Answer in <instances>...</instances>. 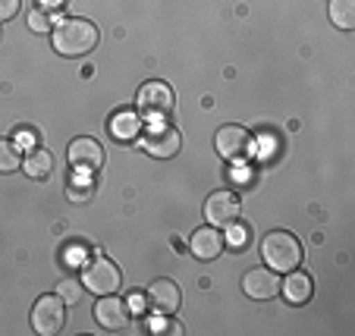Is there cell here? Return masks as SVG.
<instances>
[{
	"mask_svg": "<svg viewBox=\"0 0 355 336\" xmlns=\"http://www.w3.org/2000/svg\"><path fill=\"white\" fill-rule=\"evenodd\" d=\"M0 38H3V28H0Z\"/></svg>",
	"mask_w": 355,
	"mask_h": 336,
	"instance_id": "484cf974",
	"label": "cell"
},
{
	"mask_svg": "<svg viewBox=\"0 0 355 336\" xmlns=\"http://www.w3.org/2000/svg\"><path fill=\"white\" fill-rule=\"evenodd\" d=\"M261 255L270 270L277 274H289L302 264V242L286 229H274L261 239Z\"/></svg>",
	"mask_w": 355,
	"mask_h": 336,
	"instance_id": "7a4b0ae2",
	"label": "cell"
},
{
	"mask_svg": "<svg viewBox=\"0 0 355 336\" xmlns=\"http://www.w3.org/2000/svg\"><path fill=\"white\" fill-rule=\"evenodd\" d=\"M148 308L155 311V315H164V317H170L176 308L182 305V292H180V286H176L173 280H155L151 286H148Z\"/></svg>",
	"mask_w": 355,
	"mask_h": 336,
	"instance_id": "30bf717a",
	"label": "cell"
},
{
	"mask_svg": "<svg viewBox=\"0 0 355 336\" xmlns=\"http://www.w3.org/2000/svg\"><path fill=\"white\" fill-rule=\"evenodd\" d=\"M98 47V26L82 16H69V19L54 26V51L63 57H85Z\"/></svg>",
	"mask_w": 355,
	"mask_h": 336,
	"instance_id": "6da1fadb",
	"label": "cell"
},
{
	"mask_svg": "<svg viewBox=\"0 0 355 336\" xmlns=\"http://www.w3.org/2000/svg\"><path fill=\"white\" fill-rule=\"evenodd\" d=\"M82 290H85V286H79V280H60L57 296H60L67 305H79L82 302Z\"/></svg>",
	"mask_w": 355,
	"mask_h": 336,
	"instance_id": "ffe728a7",
	"label": "cell"
},
{
	"mask_svg": "<svg viewBox=\"0 0 355 336\" xmlns=\"http://www.w3.org/2000/svg\"><path fill=\"white\" fill-rule=\"evenodd\" d=\"M94 321L104 330H123L129 324V308L123 299H116L114 292L110 296H101V302L94 305Z\"/></svg>",
	"mask_w": 355,
	"mask_h": 336,
	"instance_id": "7c38bea8",
	"label": "cell"
},
{
	"mask_svg": "<svg viewBox=\"0 0 355 336\" xmlns=\"http://www.w3.org/2000/svg\"><path fill=\"white\" fill-rule=\"evenodd\" d=\"M330 22L343 32L355 28V0H330Z\"/></svg>",
	"mask_w": 355,
	"mask_h": 336,
	"instance_id": "ac0fdd59",
	"label": "cell"
},
{
	"mask_svg": "<svg viewBox=\"0 0 355 336\" xmlns=\"http://www.w3.org/2000/svg\"><path fill=\"white\" fill-rule=\"evenodd\" d=\"M242 292L255 302H268V299L280 296V274L270 267H252L242 276Z\"/></svg>",
	"mask_w": 355,
	"mask_h": 336,
	"instance_id": "ba28073f",
	"label": "cell"
},
{
	"mask_svg": "<svg viewBox=\"0 0 355 336\" xmlns=\"http://www.w3.org/2000/svg\"><path fill=\"white\" fill-rule=\"evenodd\" d=\"M67 195H69V202H92V195H94V179H92V173L88 170H73V179H69V186H67Z\"/></svg>",
	"mask_w": 355,
	"mask_h": 336,
	"instance_id": "e0dca14e",
	"label": "cell"
},
{
	"mask_svg": "<svg viewBox=\"0 0 355 336\" xmlns=\"http://www.w3.org/2000/svg\"><path fill=\"white\" fill-rule=\"evenodd\" d=\"M28 26H32L35 32H47V28H51V13L41 10V7H35L32 13H28Z\"/></svg>",
	"mask_w": 355,
	"mask_h": 336,
	"instance_id": "44dd1931",
	"label": "cell"
},
{
	"mask_svg": "<svg viewBox=\"0 0 355 336\" xmlns=\"http://www.w3.org/2000/svg\"><path fill=\"white\" fill-rule=\"evenodd\" d=\"M22 170H26L28 179H47V176L54 173V154H51V151H44L38 145V148H32L26 154V161H22Z\"/></svg>",
	"mask_w": 355,
	"mask_h": 336,
	"instance_id": "9a60e30c",
	"label": "cell"
},
{
	"mask_svg": "<svg viewBox=\"0 0 355 336\" xmlns=\"http://www.w3.org/2000/svg\"><path fill=\"white\" fill-rule=\"evenodd\" d=\"M283 296H286L289 305H305L311 299V292H315V283H311V276L305 274V270H289V276L280 283Z\"/></svg>",
	"mask_w": 355,
	"mask_h": 336,
	"instance_id": "5bb4252c",
	"label": "cell"
},
{
	"mask_svg": "<svg viewBox=\"0 0 355 336\" xmlns=\"http://www.w3.org/2000/svg\"><path fill=\"white\" fill-rule=\"evenodd\" d=\"M19 145H28V148H38V132L35 129H19Z\"/></svg>",
	"mask_w": 355,
	"mask_h": 336,
	"instance_id": "603a6c76",
	"label": "cell"
},
{
	"mask_svg": "<svg viewBox=\"0 0 355 336\" xmlns=\"http://www.w3.org/2000/svg\"><path fill=\"white\" fill-rule=\"evenodd\" d=\"M38 7H41V10H47V13H54V10H60V7H63V0H41Z\"/></svg>",
	"mask_w": 355,
	"mask_h": 336,
	"instance_id": "cb8c5ba5",
	"label": "cell"
},
{
	"mask_svg": "<svg viewBox=\"0 0 355 336\" xmlns=\"http://www.w3.org/2000/svg\"><path fill=\"white\" fill-rule=\"evenodd\" d=\"M214 148L223 161L239 163L252 154V132H248L245 126H233V123H230V126H220L214 135Z\"/></svg>",
	"mask_w": 355,
	"mask_h": 336,
	"instance_id": "8992f818",
	"label": "cell"
},
{
	"mask_svg": "<svg viewBox=\"0 0 355 336\" xmlns=\"http://www.w3.org/2000/svg\"><path fill=\"white\" fill-rule=\"evenodd\" d=\"M120 267H116L110 258L94 255L92 261L82 267V286L94 296H110V292L120 290Z\"/></svg>",
	"mask_w": 355,
	"mask_h": 336,
	"instance_id": "3957f363",
	"label": "cell"
},
{
	"mask_svg": "<svg viewBox=\"0 0 355 336\" xmlns=\"http://www.w3.org/2000/svg\"><path fill=\"white\" fill-rule=\"evenodd\" d=\"M180 145H182L180 129L164 120H155V126L148 129V135H145V151L151 157H173L180 151Z\"/></svg>",
	"mask_w": 355,
	"mask_h": 336,
	"instance_id": "9c48e42d",
	"label": "cell"
},
{
	"mask_svg": "<svg viewBox=\"0 0 355 336\" xmlns=\"http://www.w3.org/2000/svg\"><path fill=\"white\" fill-rule=\"evenodd\" d=\"M239 214H242V204L230 188H217V192L208 195V202H205V220H208V227H233L239 220Z\"/></svg>",
	"mask_w": 355,
	"mask_h": 336,
	"instance_id": "52a82bcc",
	"label": "cell"
},
{
	"mask_svg": "<svg viewBox=\"0 0 355 336\" xmlns=\"http://www.w3.org/2000/svg\"><path fill=\"white\" fill-rule=\"evenodd\" d=\"M16 167H22V157H19V148L13 141L0 139V173H13Z\"/></svg>",
	"mask_w": 355,
	"mask_h": 336,
	"instance_id": "d6986e66",
	"label": "cell"
},
{
	"mask_svg": "<svg viewBox=\"0 0 355 336\" xmlns=\"http://www.w3.org/2000/svg\"><path fill=\"white\" fill-rule=\"evenodd\" d=\"M16 13H19V0H0V22L13 19Z\"/></svg>",
	"mask_w": 355,
	"mask_h": 336,
	"instance_id": "7402d4cb",
	"label": "cell"
},
{
	"mask_svg": "<svg viewBox=\"0 0 355 336\" xmlns=\"http://www.w3.org/2000/svg\"><path fill=\"white\" fill-rule=\"evenodd\" d=\"M69 167L73 170H88V173H94V170H101V163H104V148H101L94 139H73L69 141Z\"/></svg>",
	"mask_w": 355,
	"mask_h": 336,
	"instance_id": "8fae6325",
	"label": "cell"
},
{
	"mask_svg": "<svg viewBox=\"0 0 355 336\" xmlns=\"http://www.w3.org/2000/svg\"><path fill=\"white\" fill-rule=\"evenodd\" d=\"M230 242H233V245H242V242H245V233H242V229H236V233L230 236Z\"/></svg>",
	"mask_w": 355,
	"mask_h": 336,
	"instance_id": "d4e9b609",
	"label": "cell"
},
{
	"mask_svg": "<svg viewBox=\"0 0 355 336\" xmlns=\"http://www.w3.org/2000/svg\"><path fill=\"white\" fill-rule=\"evenodd\" d=\"M110 132H114V139H120V141L135 139V135L141 132L139 114H132V110H120V114H114V120H110Z\"/></svg>",
	"mask_w": 355,
	"mask_h": 336,
	"instance_id": "2e32d148",
	"label": "cell"
},
{
	"mask_svg": "<svg viewBox=\"0 0 355 336\" xmlns=\"http://www.w3.org/2000/svg\"><path fill=\"white\" fill-rule=\"evenodd\" d=\"M32 327L41 336H54L67 327V302L60 296H41L32 308Z\"/></svg>",
	"mask_w": 355,
	"mask_h": 336,
	"instance_id": "277c9868",
	"label": "cell"
},
{
	"mask_svg": "<svg viewBox=\"0 0 355 336\" xmlns=\"http://www.w3.org/2000/svg\"><path fill=\"white\" fill-rule=\"evenodd\" d=\"M192 255L201 258V261H214L223 251V236L217 233V227H201L192 233Z\"/></svg>",
	"mask_w": 355,
	"mask_h": 336,
	"instance_id": "4fadbf2b",
	"label": "cell"
},
{
	"mask_svg": "<svg viewBox=\"0 0 355 336\" xmlns=\"http://www.w3.org/2000/svg\"><path fill=\"white\" fill-rule=\"evenodd\" d=\"M139 110L145 116H151V120H167L170 114H173V88L167 85V82H145V85L139 88Z\"/></svg>",
	"mask_w": 355,
	"mask_h": 336,
	"instance_id": "5b68a950",
	"label": "cell"
}]
</instances>
